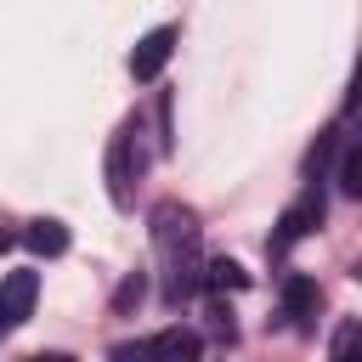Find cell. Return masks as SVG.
<instances>
[{
	"mask_svg": "<svg viewBox=\"0 0 362 362\" xmlns=\"http://www.w3.org/2000/svg\"><path fill=\"white\" fill-rule=\"evenodd\" d=\"M107 362H153V345H141V339H124V345H113V356Z\"/></svg>",
	"mask_w": 362,
	"mask_h": 362,
	"instance_id": "obj_13",
	"label": "cell"
},
{
	"mask_svg": "<svg viewBox=\"0 0 362 362\" xmlns=\"http://www.w3.org/2000/svg\"><path fill=\"white\" fill-rule=\"evenodd\" d=\"M141 294H147V277H141V272H130V277L113 288V311H130V305H141Z\"/></svg>",
	"mask_w": 362,
	"mask_h": 362,
	"instance_id": "obj_12",
	"label": "cell"
},
{
	"mask_svg": "<svg viewBox=\"0 0 362 362\" xmlns=\"http://www.w3.org/2000/svg\"><path fill=\"white\" fill-rule=\"evenodd\" d=\"M339 192L362 198V147H345V158H339Z\"/></svg>",
	"mask_w": 362,
	"mask_h": 362,
	"instance_id": "obj_11",
	"label": "cell"
},
{
	"mask_svg": "<svg viewBox=\"0 0 362 362\" xmlns=\"http://www.w3.org/2000/svg\"><path fill=\"white\" fill-rule=\"evenodd\" d=\"M136 170H141L136 124H119V136H113V147H107V192H113V204H119V209L130 204V181H136Z\"/></svg>",
	"mask_w": 362,
	"mask_h": 362,
	"instance_id": "obj_2",
	"label": "cell"
},
{
	"mask_svg": "<svg viewBox=\"0 0 362 362\" xmlns=\"http://www.w3.org/2000/svg\"><path fill=\"white\" fill-rule=\"evenodd\" d=\"M34 294H40V272H6L0 277V317L17 328L34 311Z\"/></svg>",
	"mask_w": 362,
	"mask_h": 362,
	"instance_id": "obj_5",
	"label": "cell"
},
{
	"mask_svg": "<svg viewBox=\"0 0 362 362\" xmlns=\"http://www.w3.org/2000/svg\"><path fill=\"white\" fill-rule=\"evenodd\" d=\"M28 362H74V356H62V351H40V356H28Z\"/></svg>",
	"mask_w": 362,
	"mask_h": 362,
	"instance_id": "obj_14",
	"label": "cell"
},
{
	"mask_svg": "<svg viewBox=\"0 0 362 362\" xmlns=\"http://www.w3.org/2000/svg\"><path fill=\"white\" fill-rule=\"evenodd\" d=\"M317 305H322V288H317V277H305V272H288L283 277V311L305 328L311 317H317Z\"/></svg>",
	"mask_w": 362,
	"mask_h": 362,
	"instance_id": "obj_6",
	"label": "cell"
},
{
	"mask_svg": "<svg viewBox=\"0 0 362 362\" xmlns=\"http://www.w3.org/2000/svg\"><path fill=\"white\" fill-rule=\"evenodd\" d=\"M153 249L170 272V300H187L204 277V260H198V215L181 209V204H158L153 209Z\"/></svg>",
	"mask_w": 362,
	"mask_h": 362,
	"instance_id": "obj_1",
	"label": "cell"
},
{
	"mask_svg": "<svg viewBox=\"0 0 362 362\" xmlns=\"http://www.w3.org/2000/svg\"><path fill=\"white\" fill-rule=\"evenodd\" d=\"M170 51H175V28L164 23V28H153V34H141L136 40V51H130V74L147 85V79H158L164 74V62H170Z\"/></svg>",
	"mask_w": 362,
	"mask_h": 362,
	"instance_id": "obj_4",
	"label": "cell"
},
{
	"mask_svg": "<svg viewBox=\"0 0 362 362\" xmlns=\"http://www.w3.org/2000/svg\"><path fill=\"white\" fill-rule=\"evenodd\" d=\"M23 243H28V255H45V260H57V255L68 249V226H62V221H51V215H40V221H28Z\"/></svg>",
	"mask_w": 362,
	"mask_h": 362,
	"instance_id": "obj_8",
	"label": "cell"
},
{
	"mask_svg": "<svg viewBox=\"0 0 362 362\" xmlns=\"http://www.w3.org/2000/svg\"><path fill=\"white\" fill-rule=\"evenodd\" d=\"M209 294H238V288H249V272L238 266V260H226V255H215V260H204V277H198Z\"/></svg>",
	"mask_w": 362,
	"mask_h": 362,
	"instance_id": "obj_9",
	"label": "cell"
},
{
	"mask_svg": "<svg viewBox=\"0 0 362 362\" xmlns=\"http://www.w3.org/2000/svg\"><path fill=\"white\" fill-rule=\"evenodd\" d=\"M147 345H153V362H198V356H204V339H198L192 328H181V322L164 328V334L147 339Z\"/></svg>",
	"mask_w": 362,
	"mask_h": 362,
	"instance_id": "obj_7",
	"label": "cell"
},
{
	"mask_svg": "<svg viewBox=\"0 0 362 362\" xmlns=\"http://www.w3.org/2000/svg\"><path fill=\"white\" fill-rule=\"evenodd\" d=\"M334 362H362V322L356 317H345L334 328Z\"/></svg>",
	"mask_w": 362,
	"mask_h": 362,
	"instance_id": "obj_10",
	"label": "cell"
},
{
	"mask_svg": "<svg viewBox=\"0 0 362 362\" xmlns=\"http://www.w3.org/2000/svg\"><path fill=\"white\" fill-rule=\"evenodd\" d=\"M322 215H328V204H322V187L311 181V187L300 192V204H288V209H283V221H277V238H272V249H288L294 238L317 232V226H322Z\"/></svg>",
	"mask_w": 362,
	"mask_h": 362,
	"instance_id": "obj_3",
	"label": "cell"
},
{
	"mask_svg": "<svg viewBox=\"0 0 362 362\" xmlns=\"http://www.w3.org/2000/svg\"><path fill=\"white\" fill-rule=\"evenodd\" d=\"M0 249H6V232H0Z\"/></svg>",
	"mask_w": 362,
	"mask_h": 362,
	"instance_id": "obj_16",
	"label": "cell"
},
{
	"mask_svg": "<svg viewBox=\"0 0 362 362\" xmlns=\"http://www.w3.org/2000/svg\"><path fill=\"white\" fill-rule=\"evenodd\" d=\"M6 328H11V322H6V317H0V339H6Z\"/></svg>",
	"mask_w": 362,
	"mask_h": 362,
	"instance_id": "obj_15",
	"label": "cell"
}]
</instances>
